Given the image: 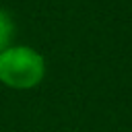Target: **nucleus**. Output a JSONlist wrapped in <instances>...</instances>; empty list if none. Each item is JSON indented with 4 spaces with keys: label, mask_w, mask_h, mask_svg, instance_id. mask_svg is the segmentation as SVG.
Listing matches in <instances>:
<instances>
[{
    "label": "nucleus",
    "mask_w": 132,
    "mask_h": 132,
    "mask_svg": "<svg viewBox=\"0 0 132 132\" xmlns=\"http://www.w3.org/2000/svg\"><path fill=\"white\" fill-rule=\"evenodd\" d=\"M47 64L39 50L12 43L0 52V82L12 91H31L45 78Z\"/></svg>",
    "instance_id": "1"
},
{
    "label": "nucleus",
    "mask_w": 132,
    "mask_h": 132,
    "mask_svg": "<svg viewBox=\"0 0 132 132\" xmlns=\"http://www.w3.org/2000/svg\"><path fill=\"white\" fill-rule=\"evenodd\" d=\"M14 35H16L14 21H12L10 12H8L6 8H2V6H0V52H2V50H6L8 45H12Z\"/></svg>",
    "instance_id": "2"
}]
</instances>
